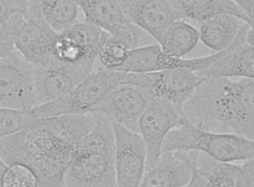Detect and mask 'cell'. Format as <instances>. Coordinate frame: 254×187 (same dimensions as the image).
<instances>
[{
  "label": "cell",
  "mask_w": 254,
  "mask_h": 187,
  "mask_svg": "<svg viewBox=\"0 0 254 187\" xmlns=\"http://www.w3.org/2000/svg\"><path fill=\"white\" fill-rule=\"evenodd\" d=\"M94 114L34 119L26 128L0 140V156L36 175L39 187H64L78 143L94 127Z\"/></svg>",
  "instance_id": "cell-1"
},
{
  "label": "cell",
  "mask_w": 254,
  "mask_h": 187,
  "mask_svg": "<svg viewBox=\"0 0 254 187\" xmlns=\"http://www.w3.org/2000/svg\"><path fill=\"white\" fill-rule=\"evenodd\" d=\"M183 113L202 130L254 140V79L205 78L184 104Z\"/></svg>",
  "instance_id": "cell-2"
},
{
  "label": "cell",
  "mask_w": 254,
  "mask_h": 187,
  "mask_svg": "<svg viewBox=\"0 0 254 187\" xmlns=\"http://www.w3.org/2000/svg\"><path fill=\"white\" fill-rule=\"evenodd\" d=\"M167 152H197L217 161L232 163L254 159V142L240 135L202 130L185 117L182 125L166 138L163 153Z\"/></svg>",
  "instance_id": "cell-3"
},
{
  "label": "cell",
  "mask_w": 254,
  "mask_h": 187,
  "mask_svg": "<svg viewBox=\"0 0 254 187\" xmlns=\"http://www.w3.org/2000/svg\"><path fill=\"white\" fill-rule=\"evenodd\" d=\"M133 74L99 68L66 97L30 112L34 119L91 114L116 87L132 83Z\"/></svg>",
  "instance_id": "cell-4"
},
{
  "label": "cell",
  "mask_w": 254,
  "mask_h": 187,
  "mask_svg": "<svg viewBox=\"0 0 254 187\" xmlns=\"http://www.w3.org/2000/svg\"><path fill=\"white\" fill-rule=\"evenodd\" d=\"M36 107L34 67L15 50L0 59V107L30 112Z\"/></svg>",
  "instance_id": "cell-5"
},
{
  "label": "cell",
  "mask_w": 254,
  "mask_h": 187,
  "mask_svg": "<svg viewBox=\"0 0 254 187\" xmlns=\"http://www.w3.org/2000/svg\"><path fill=\"white\" fill-rule=\"evenodd\" d=\"M203 77L187 69H171L150 73L133 74L132 84L144 91L150 100L161 99L173 104L183 113Z\"/></svg>",
  "instance_id": "cell-6"
},
{
  "label": "cell",
  "mask_w": 254,
  "mask_h": 187,
  "mask_svg": "<svg viewBox=\"0 0 254 187\" xmlns=\"http://www.w3.org/2000/svg\"><path fill=\"white\" fill-rule=\"evenodd\" d=\"M184 115L173 104L161 99L150 101L139 118L137 133L147 151L146 171L154 168L163 153V145L169 133L184 122Z\"/></svg>",
  "instance_id": "cell-7"
},
{
  "label": "cell",
  "mask_w": 254,
  "mask_h": 187,
  "mask_svg": "<svg viewBox=\"0 0 254 187\" xmlns=\"http://www.w3.org/2000/svg\"><path fill=\"white\" fill-rule=\"evenodd\" d=\"M89 62L64 63L51 59L43 67H34L38 106L59 100L74 90L93 72Z\"/></svg>",
  "instance_id": "cell-8"
},
{
  "label": "cell",
  "mask_w": 254,
  "mask_h": 187,
  "mask_svg": "<svg viewBox=\"0 0 254 187\" xmlns=\"http://www.w3.org/2000/svg\"><path fill=\"white\" fill-rule=\"evenodd\" d=\"M58 34L45 22L34 1H29L27 12L14 36L15 50L34 67L49 63Z\"/></svg>",
  "instance_id": "cell-9"
},
{
  "label": "cell",
  "mask_w": 254,
  "mask_h": 187,
  "mask_svg": "<svg viewBox=\"0 0 254 187\" xmlns=\"http://www.w3.org/2000/svg\"><path fill=\"white\" fill-rule=\"evenodd\" d=\"M115 138L114 167L118 187H137L146 172L147 151L137 132L112 123Z\"/></svg>",
  "instance_id": "cell-10"
},
{
  "label": "cell",
  "mask_w": 254,
  "mask_h": 187,
  "mask_svg": "<svg viewBox=\"0 0 254 187\" xmlns=\"http://www.w3.org/2000/svg\"><path fill=\"white\" fill-rule=\"evenodd\" d=\"M224 54L225 51H222L197 59H178L163 52L159 45L152 44L132 49L125 63L117 71L144 74L180 68L197 73L211 65Z\"/></svg>",
  "instance_id": "cell-11"
},
{
  "label": "cell",
  "mask_w": 254,
  "mask_h": 187,
  "mask_svg": "<svg viewBox=\"0 0 254 187\" xmlns=\"http://www.w3.org/2000/svg\"><path fill=\"white\" fill-rule=\"evenodd\" d=\"M78 1L84 22L99 28L132 49L137 48L142 31L131 22L119 1Z\"/></svg>",
  "instance_id": "cell-12"
},
{
  "label": "cell",
  "mask_w": 254,
  "mask_h": 187,
  "mask_svg": "<svg viewBox=\"0 0 254 187\" xmlns=\"http://www.w3.org/2000/svg\"><path fill=\"white\" fill-rule=\"evenodd\" d=\"M150 101L137 86L123 84L112 91L91 114H97L111 123L137 133L139 118Z\"/></svg>",
  "instance_id": "cell-13"
},
{
  "label": "cell",
  "mask_w": 254,
  "mask_h": 187,
  "mask_svg": "<svg viewBox=\"0 0 254 187\" xmlns=\"http://www.w3.org/2000/svg\"><path fill=\"white\" fill-rule=\"evenodd\" d=\"M185 158L210 187H254V159L242 165L222 163L197 152H175Z\"/></svg>",
  "instance_id": "cell-14"
},
{
  "label": "cell",
  "mask_w": 254,
  "mask_h": 187,
  "mask_svg": "<svg viewBox=\"0 0 254 187\" xmlns=\"http://www.w3.org/2000/svg\"><path fill=\"white\" fill-rule=\"evenodd\" d=\"M64 187H118L114 153L74 155Z\"/></svg>",
  "instance_id": "cell-15"
},
{
  "label": "cell",
  "mask_w": 254,
  "mask_h": 187,
  "mask_svg": "<svg viewBox=\"0 0 254 187\" xmlns=\"http://www.w3.org/2000/svg\"><path fill=\"white\" fill-rule=\"evenodd\" d=\"M119 1L131 22L159 44L169 26L178 20H183L170 1Z\"/></svg>",
  "instance_id": "cell-16"
},
{
  "label": "cell",
  "mask_w": 254,
  "mask_h": 187,
  "mask_svg": "<svg viewBox=\"0 0 254 187\" xmlns=\"http://www.w3.org/2000/svg\"><path fill=\"white\" fill-rule=\"evenodd\" d=\"M250 27L252 26L246 24L226 54L197 74L203 78L237 77L254 79V48L245 41L246 34Z\"/></svg>",
  "instance_id": "cell-17"
},
{
  "label": "cell",
  "mask_w": 254,
  "mask_h": 187,
  "mask_svg": "<svg viewBox=\"0 0 254 187\" xmlns=\"http://www.w3.org/2000/svg\"><path fill=\"white\" fill-rule=\"evenodd\" d=\"M192 175L191 165L185 158L167 152L154 168L145 172L137 187H184Z\"/></svg>",
  "instance_id": "cell-18"
},
{
  "label": "cell",
  "mask_w": 254,
  "mask_h": 187,
  "mask_svg": "<svg viewBox=\"0 0 254 187\" xmlns=\"http://www.w3.org/2000/svg\"><path fill=\"white\" fill-rule=\"evenodd\" d=\"M247 24L231 15H220L200 24V41L208 49L222 52L233 44L241 29Z\"/></svg>",
  "instance_id": "cell-19"
},
{
  "label": "cell",
  "mask_w": 254,
  "mask_h": 187,
  "mask_svg": "<svg viewBox=\"0 0 254 187\" xmlns=\"http://www.w3.org/2000/svg\"><path fill=\"white\" fill-rule=\"evenodd\" d=\"M170 1L173 6L180 12L183 20L190 19L201 24L207 20L220 15H231L243 20L250 25L248 19L239 9L235 1L177 0Z\"/></svg>",
  "instance_id": "cell-20"
},
{
  "label": "cell",
  "mask_w": 254,
  "mask_h": 187,
  "mask_svg": "<svg viewBox=\"0 0 254 187\" xmlns=\"http://www.w3.org/2000/svg\"><path fill=\"white\" fill-rule=\"evenodd\" d=\"M34 3L41 19L58 35L79 22L81 11L78 1H34Z\"/></svg>",
  "instance_id": "cell-21"
},
{
  "label": "cell",
  "mask_w": 254,
  "mask_h": 187,
  "mask_svg": "<svg viewBox=\"0 0 254 187\" xmlns=\"http://www.w3.org/2000/svg\"><path fill=\"white\" fill-rule=\"evenodd\" d=\"M199 41L196 28L184 20H178L164 33L159 46L169 56L183 59L195 49Z\"/></svg>",
  "instance_id": "cell-22"
},
{
  "label": "cell",
  "mask_w": 254,
  "mask_h": 187,
  "mask_svg": "<svg viewBox=\"0 0 254 187\" xmlns=\"http://www.w3.org/2000/svg\"><path fill=\"white\" fill-rule=\"evenodd\" d=\"M64 33L85 50L91 57L96 60L103 41L108 35L102 30L84 21H79Z\"/></svg>",
  "instance_id": "cell-23"
},
{
  "label": "cell",
  "mask_w": 254,
  "mask_h": 187,
  "mask_svg": "<svg viewBox=\"0 0 254 187\" xmlns=\"http://www.w3.org/2000/svg\"><path fill=\"white\" fill-rule=\"evenodd\" d=\"M132 50L125 43L107 35L103 41L98 54L101 68L117 71L128 59L129 53Z\"/></svg>",
  "instance_id": "cell-24"
},
{
  "label": "cell",
  "mask_w": 254,
  "mask_h": 187,
  "mask_svg": "<svg viewBox=\"0 0 254 187\" xmlns=\"http://www.w3.org/2000/svg\"><path fill=\"white\" fill-rule=\"evenodd\" d=\"M52 58L68 64L85 62L94 64L96 61L66 33L58 35L53 48Z\"/></svg>",
  "instance_id": "cell-25"
},
{
  "label": "cell",
  "mask_w": 254,
  "mask_h": 187,
  "mask_svg": "<svg viewBox=\"0 0 254 187\" xmlns=\"http://www.w3.org/2000/svg\"><path fill=\"white\" fill-rule=\"evenodd\" d=\"M34 119L29 112L0 107V140L26 128Z\"/></svg>",
  "instance_id": "cell-26"
},
{
  "label": "cell",
  "mask_w": 254,
  "mask_h": 187,
  "mask_svg": "<svg viewBox=\"0 0 254 187\" xmlns=\"http://www.w3.org/2000/svg\"><path fill=\"white\" fill-rule=\"evenodd\" d=\"M2 187H39L36 175L27 167L9 165L3 177Z\"/></svg>",
  "instance_id": "cell-27"
},
{
  "label": "cell",
  "mask_w": 254,
  "mask_h": 187,
  "mask_svg": "<svg viewBox=\"0 0 254 187\" xmlns=\"http://www.w3.org/2000/svg\"><path fill=\"white\" fill-rule=\"evenodd\" d=\"M24 19L25 15H17L6 24L0 25V59L15 51V34Z\"/></svg>",
  "instance_id": "cell-28"
},
{
  "label": "cell",
  "mask_w": 254,
  "mask_h": 187,
  "mask_svg": "<svg viewBox=\"0 0 254 187\" xmlns=\"http://www.w3.org/2000/svg\"><path fill=\"white\" fill-rule=\"evenodd\" d=\"M29 1H0V25L9 22L17 15L27 12Z\"/></svg>",
  "instance_id": "cell-29"
},
{
  "label": "cell",
  "mask_w": 254,
  "mask_h": 187,
  "mask_svg": "<svg viewBox=\"0 0 254 187\" xmlns=\"http://www.w3.org/2000/svg\"><path fill=\"white\" fill-rule=\"evenodd\" d=\"M236 4L238 6L240 11L248 19L249 23L252 27H254V1L253 0H237L235 1Z\"/></svg>",
  "instance_id": "cell-30"
},
{
  "label": "cell",
  "mask_w": 254,
  "mask_h": 187,
  "mask_svg": "<svg viewBox=\"0 0 254 187\" xmlns=\"http://www.w3.org/2000/svg\"><path fill=\"white\" fill-rule=\"evenodd\" d=\"M189 162V161H188ZM192 166V165H191ZM184 187H210L206 180L192 168V175L190 182Z\"/></svg>",
  "instance_id": "cell-31"
},
{
  "label": "cell",
  "mask_w": 254,
  "mask_h": 187,
  "mask_svg": "<svg viewBox=\"0 0 254 187\" xmlns=\"http://www.w3.org/2000/svg\"><path fill=\"white\" fill-rule=\"evenodd\" d=\"M7 167L8 165L5 163L4 160H3L2 158L0 156V187H2V186H1V184H2V179Z\"/></svg>",
  "instance_id": "cell-32"
}]
</instances>
